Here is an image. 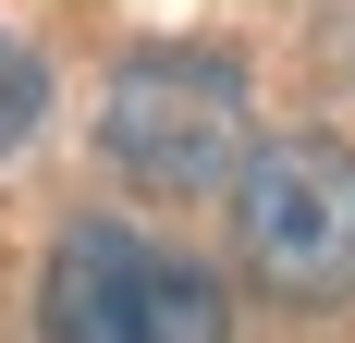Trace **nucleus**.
Segmentation results:
<instances>
[{"mask_svg": "<svg viewBox=\"0 0 355 343\" xmlns=\"http://www.w3.org/2000/svg\"><path fill=\"white\" fill-rule=\"evenodd\" d=\"M37 110H49V62H37L25 37H0V160L37 135Z\"/></svg>", "mask_w": 355, "mask_h": 343, "instance_id": "20e7f679", "label": "nucleus"}, {"mask_svg": "<svg viewBox=\"0 0 355 343\" xmlns=\"http://www.w3.org/2000/svg\"><path fill=\"white\" fill-rule=\"evenodd\" d=\"M233 245L257 294L355 307V147L343 135H257L233 172Z\"/></svg>", "mask_w": 355, "mask_h": 343, "instance_id": "7ed1b4c3", "label": "nucleus"}, {"mask_svg": "<svg viewBox=\"0 0 355 343\" xmlns=\"http://www.w3.org/2000/svg\"><path fill=\"white\" fill-rule=\"evenodd\" d=\"M37 343H233V294L123 221H73L37 282Z\"/></svg>", "mask_w": 355, "mask_h": 343, "instance_id": "f03ea898", "label": "nucleus"}, {"mask_svg": "<svg viewBox=\"0 0 355 343\" xmlns=\"http://www.w3.org/2000/svg\"><path fill=\"white\" fill-rule=\"evenodd\" d=\"M245 147H257L245 62H220V49H135L98 86V160L147 196H209L245 172Z\"/></svg>", "mask_w": 355, "mask_h": 343, "instance_id": "f257e3e1", "label": "nucleus"}]
</instances>
